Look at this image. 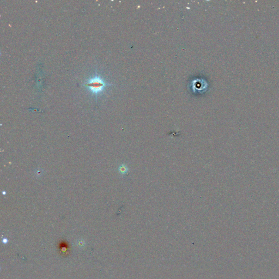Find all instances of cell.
Masks as SVG:
<instances>
[{"label": "cell", "instance_id": "obj_1", "mask_svg": "<svg viewBox=\"0 0 279 279\" xmlns=\"http://www.w3.org/2000/svg\"><path fill=\"white\" fill-rule=\"evenodd\" d=\"M86 86L90 89L92 92L97 93L102 91L105 84L100 78L95 77L89 79L88 82L86 83Z\"/></svg>", "mask_w": 279, "mask_h": 279}]
</instances>
